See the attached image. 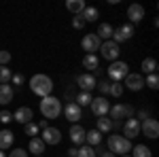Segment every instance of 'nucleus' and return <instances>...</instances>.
Listing matches in <instances>:
<instances>
[{"label": "nucleus", "instance_id": "1", "mask_svg": "<svg viewBox=\"0 0 159 157\" xmlns=\"http://www.w3.org/2000/svg\"><path fill=\"white\" fill-rule=\"evenodd\" d=\"M38 109L43 113V117L49 121V119H57L61 115V100L55 96H45L40 98V104H38Z\"/></svg>", "mask_w": 159, "mask_h": 157}, {"label": "nucleus", "instance_id": "2", "mask_svg": "<svg viewBox=\"0 0 159 157\" xmlns=\"http://www.w3.org/2000/svg\"><path fill=\"white\" fill-rule=\"evenodd\" d=\"M53 81H51V76L47 74H34L32 79H30V89H32V94H36V96L45 98V96H51L53 94Z\"/></svg>", "mask_w": 159, "mask_h": 157}, {"label": "nucleus", "instance_id": "3", "mask_svg": "<svg viewBox=\"0 0 159 157\" xmlns=\"http://www.w3.org/2000/svg\"><path fill=\"white\" fill-rule=\"evenodd\" d=\"M106 145H108L110 153H115V155H119V157L132 153V140H127V138L121 136V134H110L108 140H106Z\"/></svg>", "mask_w": 159, "mask_h": 157}, {"label": "nucleus", "instance_id": "4", "mask_svg": "<svg viewBox=\"0 0 159 157\" xmlns=\"http://www.w3.org/2000/svg\"><path fill=\"white\" fill-rule=\"evenodd\" d=\"M127 74H129V66H127L125 62H121V60L110 62V66H108V76L112 79V83H121Z\"/></svg>", "mask_w": 159, "mask_h": 157}, {"label": "nucleus", "instance_id": "5", "mask_svg": "<svg viewBox=\"0 0 159 157\" xmlns=\"http://www.w3.org/2000/svg\"><path fill=\"white\" fill-rule=\"evenodd\" d=\"M100 55H102L104 60H108V62H117L119 55H121V45H117V43H112V40H104V43L100 45Z\"/></svg>", "mask_w": 159, "mask_h": 157}, {"label": "nucleus", "instance_id": "6", "mask_svg": "<svg viewBox=\"0 0 159 157\" xmlns=\"http://www.w3.org/2000/svg\"><path fill=\"white\" fill-rule=\"evenodd\" d=\"M108 113H110V119H112V121H121V119H129V117H134L136 110H134V106H129V104H115Z\"/></svg>", "mask_w": 159, "mask_h": 157}, {"label": "nucleus", "instance_id": "7", "mask_svg": "<svg viewBox=\"0 0 159 157\" xmlns=\"http://www.w3.org/2000/svg\"><path fill=\"white\" fill-rule=\"evenodd\" d=\"M89 109H91V113H93L96 117H106L108 110H110V102L106 100V96H98V98L91 100Z\"/></svg>", "mask_w": 159, "mask_h": 157}, {"label": "nucleus", "instance_id": "8", "mask_svg": "<svg viewBox=\"0 0 159 157\" xmlns=\"http://www.w3.org/2000/svg\"><path fill=\"white\" fill-rule=\"evenodd\" d=\"M134 36V25L132 24H123L119 25V28H115L112 30V43H117V45H121L123 40H129V38Z\"/></svg>", "mask_w": 159, "mask_h": 157}, {"label": "nucleus", "instance_id": "9", "mask_svg": "<svg viewBox=\"0 0 159 157\" xmlns=\"http://www.w3.org/2000/svg\"><path fill=\"white\" fill-rule=\"evenodd\" d=\"M100 45H102V40L98 38V34H96V32L85 34V36H83V40H81V47H83V51H85V53H96V51H100Z\"/></svg>", "mask_w": 159, "mask_h": 157}, {"label": "nucleus", "instance_id": "10", "mask_svg": "<svg viewBox=\"0 0 159 157\" xmlns=\"http://www.w3.org/2000/svg\"><path fill=\"white\" fill-rule=\"evenodd\" d=\"M40 140L45 142V145H49V146H55V145H60L61 142V132L57 130V127H45L43 130V134H40Z\"/></svg>", "mask_w": 159, "mask_h": 157}, {"label": "nucleus", "instance_id": "11", "mask_svg": "<svg viewBox=\"0 0 159 157\" xmlns=\"http://www.w3.org/2000/svg\"><path fill=\"white\" fill-rule=\"evenodd\" d=\"M123 87H127L129 91H140L144 87V76L138 74V72H129L123 79Z\"/></svg>", "mask_w": 159, "mask_h": 157}, {"label": "nucleus", "instance_id": "12", "mask_svg": "<svg viewBox=\"0 0 159 157\" xmlns=\"http://www.w3.org/2000/svg\"><path fill=\"white\" fill-rule=\"evenodd\" d=\"M76 85L81 87V91H87V94H91L93 89H96V85H98V81H96V76L89 72H83L76 76Z\"/></svg>", "mask_w": 159, "mask_h": 157}, {"label": "nucleus", "instance_id": "13", "mask_svg": "<svg viewBox=\"0 0 159 157\" xmlns=\"http://www.w3.org/2000/svg\"><path fill=\"white\" fill-rule=\"evenodd\" d=\"M140 132H144L147 138L155 140V138L159 136V121L157 119H144L142 123H140Z\"/></svg>", "mask_w": 159, "mask_h": 157}, {"label": "nucleus", "instance_id": "14", "mask_svg": "<svg viewBox=\"0 0 159 157\" xmlns=\"http://www.w3.org/2000/svg\"><path fill=\"white\" fill-rule=\"evenodd\" d=\"M140 134V121L134 119V117H129V119H125L123 123V136L127 138V140H132Z\"/></svg>", "mask_w": 159, "mask_h": 157}, {"label": "nucleus", "instance_id": "15", "mask_svg": "<svg viewBox=\"0 0 159 157\" xmlns=\"http://www.w3.org/2000/svg\"><path fill=\"white\" fill-rule=\"evenodd\" d=\"M64 115H66V119L70 121V123H79V119L83 117V110L79 104H74V102H68L66 106H64Z\"/></svg>", "mask_w": 159, "mask_h": 157}, {"label": "nucleus", "instance_id": "16", "mask_svg": "<svg viewBox=\"0 0 159 157\" xmlns=\"http://www.w3.org/2000/svg\"><path fill=\"white\" fill-rule=\"evenodd\" d=\"M32 119H34V113H32L30 106H19V109L13 113V121H17V123H21V125L30 123Z\"/></svg>", "mask_w": 159, "mask_h": 157}, {"label": "nucleus", "instance_id": "17", "mask_svg": "<svg viewBox=\"0 0 159 157\" xmlns=\"http://www.w3.org/2000/svg\"><path fill=\"white\" fill-rule=\"evenodd\" d=\"M70 140H72L74 146H81L85 142V127L81 123H72L70 125Z\"/></svg>", "mask_w": 159, "mask_h": 157}, {"label": "nucleus", "instance_id": "18", "mask_svg": "<svg viewBox=\"0 0 159 157\" xmlns=\"http://www.w3.org/2000/svg\"><path fill=\"white\" fill-rule=\"evenodd\" d=\"M83 68H85L89 74L93 72V70L98 72V68H100V58L96 55V53H85V58H83Z\"/></svg>", "mask_w": 159, "mask_h": 157}, {"label": "nucleus", "instance_id": "19", "mask_svg": "<svg viewBox=\"0 0 159 157\" xmlns=\"http://www.w3.org/2000/svg\"><path fill=\"white\" fill-rule=\"evenodd\" d=\"M127 17H129L132 24L142 21V17H144V7H142V4H129V7H127Z\"/></svg>", "mask_w": 159, "mask_h": 157}, {"label": "nucleus", "instance_id": "20", "mask_svg": "<svg viewBox=\"0 0 159 157\" xmlns=\"http://www.w3.org/2000/svg\"><path fill=\"white\" fill-rule=\"evenodd\" d=\"M13 98H15V91H13V87L9 83L0 85V104L2 106H7V104H11Z\"/></svg>", "mask_w": 159, "mask_h": 157}, {"label": "nucleus", "instance_id": "21", "mask_svg": "<svg viewBox=\"0 0 159 157\" xmlns=\"http://www.w3.org/2000/svg\"><path fill=\"white\" fill-rule=\"evenodd\" d=\"M13 140H15V134H13L11 130H0V151L11 149Z\"/></svg>", "mask_w": 159, "mask_h": 157}, {"label": "nucleus", "instance_id": "22", "mask_svg": "<svg viewBox=\"0 0 159 157\" xmlns=\"http://www.w3.org/2000/svg\"><path fill=\"white\" fill-rule=\"evenodd\" d=\"M45 142L40 140V136H34V138H30V142H28V149H30V153H34V155H43L45 153Z\"/></svg>", "mask_w": 159, "mask_h": 157}, {"label": "nucleus", "instance_id": "23", "mask_svg": "<svg viewBox=\"0 0 159 157\" xmlns=\"http://www.w3.org/2000/svg\"><path fill=\"white\" fill-rule=\"evenodd\" d=\"M96 130H98L100 134L112 132V119H110V117H98V119H96Z\"/></svg>", "mask_w": 159, "mask_h": 157}, {"label": "nucleus", "instance_id": "24", "mask_svg": "<svg viewBox=\"0 0 159 157\" xmlns=\"http://www.w3.org/2000/svg\"><path fill=\"white\" fill-rule=\"evenodd\" d=\"M85 142L89 146H93V149H98L102 145V134L98 130H91V132H85Z\"/></svg>", "mask_w": 159, "mask_h": 157}, {"label": "nucleus", "instance_id": "25", "mask_svg": "<svg viewBox=\"0 0 159 157\" xmlns=\"http://www.w3.org/2000/svg\"><path fill=\"white\" fill-rule=\"evenodd\" d=\"M85 0H68V2H66V9H68V11L70 13H74V15H81V13L85 11Z\"/></svg>", "mask_w": 159, "mask_h": 157}, {"label": "nucleus", "instance_id": "26", "mask_svg": "<svg viewBox=\"0 0 159 157\" xmlns=\"http://www.w3.org/2000/svg\"><path fill=\"white\" fill-rule=\"evenodd\" d=\"M96 34H98V38L102 43H104V40H110V38H112V25L110 24H100Z\"/></svg>", "mask_w": 159, "mask_h": 157}, {"label": "nucleus", "instance_id": "27", "mask_svg": "<svg viewBox=\"0 0 159 157\" xmlns=\"http://www.w3.org/2000/svg\"><path fill=\"white\" fill-rule=\"evenodd\" d=\"M140 68H142L144 74H153V72H157V62L153 60V58H144L142 64H140Z\"/></svg>", "mask_w": 159, "mask_h": 157}, {"label": "nucleus", "instance_id": "28", "mask_svg": "<svg viewBox=\"0 0 159 157\" xmlns=\"http://www.w3.org/2000/svg\"><path fill=\"white\" fill-rule=\"evenodd\" d=\"M132 157H153V151L147 145H136L132 146Z\"/></svg>", "mask_w": 159, "mask_h": 157}, {"label": "nucleus", "instance_id": "29", "mask_svg": "<svg viewBox=\"0 0 159 157\" xmlns=\"http://www.w3.org/2000/svg\"><path fill=\"white\" fill-rule=\"evenodd\" d=\"M81 17L85 19V24H89V21H96L100 17V11L96 9V7H85V11L81 13Z\"/></svg>", "mask_w": 159, "mask_h": 157}, {"label": "nucleus", "instance_id": "30", "mask_svg": "<svg viewBox=\"0 0 159 157\" xmlns=\"http://www.w3.org/2000/svg\"><path fill=\"white\" fill-rule=\"evenodd\" d=\"M91 100H93V96H91V94L81 91V94L76 96V100H74V104H79V106L83 109V106H89V104H91Z\"/></svg>", "mask_w": 159, "mask_h": 157}, {"label": "nucleus", "instance_id": "31", "mask_svg": "<svg viewBox=\"0 0 159 157\" xmlns=\"http://www.w3.org/2000/svg\"><path fill=\"white\" fill-rule=\"evenodd\" d=\"M24 132H25V136L34 138V136H38V132H40V127H38V123H34V121H30V123H25V125H24Z\"/></svg>", "mask_w": 159, "mask_h": 157}, {"label": "nucleus", "instance_id": "32", "mask_svg": "<svg viewBox=\"0 0 159 157\" xmlns=\"http://www.w3.org/2000/svg\"><path fill=\"white\" fill-rule=\"evenodd\" d=\"M144 85H147L148 89H157L159 87V76H157V72H153V74H147V79H144Z\"/></svg>", "mask_w": 159, "mask_h": 157}, {"label": "nucleus", "instance_id": "33", "mask_svg": "<svg viewBox=\"0 0 159 157\" xmlns=\"http://www.w3.org/2000/svg\"><path fill=\"white\" fill-rule=\"evenodd\" d=\"M11 68L9 66H0V85H4V83H11Z\"/></svg>", "mask_w": 159, "mask_h": 157}, {"label": "nucleus", "instance_id": "34", "mask_svg": "<svg viewBox=\"0 0 159 157\" xmlns=\"http://www.w3.org/2000/svg\"><path fill=\"white\" fill-rule=\"evenodd\" d=\"M98 153H96V149L89 145H81L79 146V157H96Z\"/></svg>", "mask_w": 159, "mask_h": 157}, {"label": "nucleus", "instance_id": "35", "mask_svg": "<svg viewBox=\"0 0 159 157\" xmlns=\"http://www.w3.org/2000/svg\"><path fill=\"white\" fill-rule=\"evenodd\" d=\"M123 91H125V87H123V83H110L108 94H110L112 98H121V96H123Z\"/></svg>", "mask_w": 159, "mask_h": 157}, {"label": "nucleus", "instance_id": "36", "mask_svg": "<svg viewBox=\"0 0 159 157\" xmlns=\"http://www.w3.org/2000/svg\"><path fill=\"white\" fill-rule=\"evenodd\" d=\"M72 28H74V30H81V28H85V19H83L81 15H74V17H72Z\"/></svg>", "mask_w": 159, "mask_h": 157}, {"label": "nucleus", "instance_id": "37", "mask_svg": "<svg viewBox=\"0 0 159 157\" xmlns=\"http://www.w3.org/2000/svg\"><path fill=\"white\" fill-rule=\"evenodd\" d=\"M11 62V51H0V66H9Z\"/></svg>", "mask_w": 159, "mask_h": 157}, {"label": "nucleus", "instance_id": "38", "mask_svg": "<svg viewBox=\"0 0 159 157\" xmlns=\"http://www.w3.org/2000/svg\"><path fill=\"white\" fill-rule=\"evenodd\" d=\"M0 121H2V123H11L13 121L11 110H0Z\"/></svg>", "mask_w": 159, "mask_h": 157}, {"label": "nucleus", "instance_id": "39", "mask_svg": "<svg viewBox=\"0 0 159 157\" xmlns=\"http://www.w3.org/2000/svg\"><path fill=\"white\" fill-rule=\"evenodd\" d=\"M7 157H28V151L25 149H13Z\"/></svg>", "mask_w": 159, "mask_h": 157}, {"label": "nucleus", "instance_id": "40", "mask_svg": "<svg viewBox=\"0 0 159 157\" xmlns=\"http://www.w3.org/2000/svg\"><path fill=\"white\" fill-rule=\"evenodd\" d=\"M96 87H98L100 91H102V96H104V94H108V89H110V83H108V81H100V83L96 85Z\"/></svg>", "mask_w": 159, "mask_h": 157}, {"label": "nucleus", "instance_id": "41", "mask_svg": "<svg viewBox=\"0 0 159 157\" xmlns=\"http://www.w3.org/2000/svg\"><path fill=\"white\" fill-rule=\"evenodd\" d=\"M11 81H13V85H24L25 76H24V74H13V76H11Z\"/></svg>", "mask_w": 159, "mask_h": 157}, {"label": "nucleus", "instance_id": "42", "mask_svg": "<svg viewBox=\"0 0 159 157\" xmlns=\"http://www.w3.org/2000/svg\"><path fill=\"white\" fill-rule=\"evenodd\" d=\"M68 155H70V157H79V146H72V149H68Z\"/></svg>", "mask_w": 159, "mask_h": 157}, {"label": "nucleus", "instance_id": "43", "mask_svg": "<svg viewBox=\"0 0 159 157\" xmlns=\"http://www.w3.org/2000/svg\"><path fill=\"white\" fill-rule=\"evenodd\" d=\"M38 127H40V130H45V127H49V121H47V119H40V123H38Z\"/></svg>", "mask_w": 159, "mask_h": 157}, {"label": "nucleus", "instance_id": "44", "mask_svg": "<svg viewBox=\"0 0 159 157\" xmlns=\"http://www.w3.org/2000/svg\"><path fill=\"white\" fill-rule=\"evenodd\" d=\"M100 157H117V155H115V153H110V151H102Z\"/></svg>", "mask_w": 159, "mask_h": 157}, {"label": "nucleus", "instance_id": "45", "mask_svg": "<svg viewBox=\"0 0 159 157\" xmlns=\"http://www.w3.org/2000/svg\"><path fill=\"white\" fill-rule=\"evenodd\" d=\"M0 157H7V153H4V151H0Z\"/></svg>", "mask_w": 159, "mask_h": 157}, {"label": "nucleus", "instance_id": "46", "mask_svg": "<svg viewBox=\"0 0 159 157\" xmlns=\"http://www.w3.org/2000/svg\"><path fill=\"white\" fill-rule=\"evenodd\" d=\"M121 157H132V155H121Z\"/></svg>", "mask_w": 159, "mask_h": 157}, {"label": "nucleus", "instance_id": "47", "mask_svg": "<svg viewBox=\"0 0 159 157\" xmlns=\"http://www.w3.org/2000/svg\"><path fill=\"white\" fill-rule=\"evenodd\" d=\"M34 157H43V155H34Z\"/></svg>", "mask_w": 159, "mask_h": 157}]
</instances>
